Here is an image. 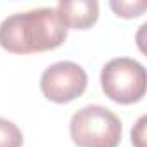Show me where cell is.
I'll return each instance as SVG.
<instances>
[{"label":"cell","mask_w":147,"mask_h":147,"mask_svg":"<svg viewBox=\"0 0 147 147\" xmlns=\"http://www.w3.org/2000/svg\"><path fill=\"white\" fill-rule=\"evenodd\" d=\"M67 38V28L52 7L16 12L0 24V47L11 54L54 50Z\"/></svg>","instance_id":"cell-1"},{"label":"cell","mask_w":147,"mask_h":147,"mask_svg":"<svg viewBox=\"0 0 147 147\" xmlns=\"http://www.w3.org/2000/svg\"><path fill=\"white\" fill-rule=\"evenodd\" d=\"M100 87L113 102L123 106L135 104L145 95V67L130 57L111 59L100 71Z\"/></svg>","instance_id":"cell-3"},{"label":"cell","mask_w":147,"mask_h":147,"mask_svg":"<svg viewBox=\"0 0 147 147\" xmlns=\"http://www.w3.org/2000/svg\"><path fill=\"white\" fill-rule=\"evenodd\" d=\"M109 5H111V9L114 11V14L118 18H125V19L138 18L147 9L145 0H140V2H118V0H113Z\"/></svg>","instance_id":"cell-7"},{"label":"cell","mask_w":147,"mask_h":147,"mask_svg":"<svg viewBox=\"0 0 147 147\" xmlns=\"http://www.w3.org/2000/svg\"><path fill=\"white\" fill-rule=\"evenodd\" d=\"M87 71L71 61H59L49 66L40 78L42 94L55 104H67L78 99L87 90Z\"/></svg>","instance_id":"cell-4"},{"label":"cell","mask_w":147,"mask_h":147,"mask_svg":"<svg viewBox=\"0 0 147 147\" xmlns=\"http://www.w3.org/2000/svg\"><path fill=\"white\" fill-rule=\"evenodd\" d=\"M69 135L78 147H118L123 126L121 119L111 109L92 104L73 114Z\"/></svg>","instance_id":"cell-2"},{"label":"cell","mask_w":147,"mask_h":147,"mask_svg":"<svg viewBox=\"0 0 147 147\" xmlns=\"http://www.w3.org/2000/svg\"><path fill=\"white\" fill-rule=\"evenodd\" d=\"M24 137L19 126L5 118H0V147H23Z\"/></svg>","instance_id":"cell-6"},{"label":"cell","mask_w":147,"mask_h":147,"mask_svg":"<svg viewBox=\"0 0 147 147\" xmlns=\"http://www.w3.org/2000/svg\"><path fill=\"white\" fill-rule=\"evenodd\" d=\"M145 123H147V116H140L138 121L135 123V126L131 128V144L133 147H145Z\"/></svg>","instance_id":"cell-8"},{"label":"cell","mask_w":147,"mask_h":147,"mask_svg":"<svg viewBox=\"0 0 147 147\" xmlns=\"http://www.w3.org/2000/svg\"><path fill=\"white\" fill-rule=\"evenodd\" d=\"M55 12L67 30H88L99 19V4L95 0H61Z\"/></svg>","instance_id":"cell-5"}]
</instances>
